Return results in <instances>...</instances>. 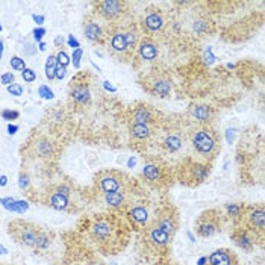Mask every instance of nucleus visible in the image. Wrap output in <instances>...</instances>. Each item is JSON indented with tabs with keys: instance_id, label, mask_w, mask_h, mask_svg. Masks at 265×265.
Listing matches in <instances>:
<instances>
[{
	"instance_id": "obj_1",
	"label": "nucleus",
	"mask_w": 265,
	"mask_h": 265,
	"mask_svg": "<svg viewBox=\"0 0 265 265\" xmlns=\"http://www.w3.org/2000/svg\"><path fill=\"white\" fill-rule=\"evenodd\" d=\"M124 226L120 220H117L114 215H100L93 220L90 224V237L93 241L99 244V247L106 248L108 252H114L115 248H123L120 244V235L123 233Z\"/></svg>"
},
{
	"instance_id": "obj_2",
	"label": "nucleus",
	"mask_w": 265,
	"mask_h": 265,
	"mask_svg": "<svg viewBox=\"0 0 265 265\" xmlns=\"http://www.w3.org/2000/svg\"><path fill=\"white\" fill-rule=\"evenodd\" d=\"M127 14L129 3L126 0H100L94 3V16L109 27L123 26Z\"/></svg>"
},
{
	"instance_id": "obj_3",
	"label": "nucleus",
	"mask_w": 265,
	"mask_h": 265,
	"mask_svg": "<svg viewBox=\"0 0 265 265\" xmlns=\"http://www.w3.org/2000/svg\"><path fill=\"white\" fill-rule=\"evenodd\" d=\"M191 141H193L194 150L208 159H214L220 152V147H222L218 132L212 129L209 124H203L199 129H196L193 132Z\"/></svg>"
},
{
	"instance_id": "obj_4",
	"label": "nucleus",
	"mask_w": 265,
	"mask_h": 265,
	"mask_svg": "<svg viewBox=\"0 0 265 265\" xmlns=\"http://www.w3.org/2000/svg\"><path fill=\"white\" fill-rule=\"evenodd\" d=\"M224 227V215L220 209H206L203 211L194 224V230L200 238H211L220 233Z\"/></svg>"
},
{
	"instance_id": "obj_5",
	"label": "nucleus",
	"mask_w": 265,
	"mask_h": 265,
	"mask_svg": "<svg viewBox=\"0 0 265 265\" xmlns=\"http://www.w3.org/2000/svg\"><path fill=\"white\" fill-rule=\"evenodd\" d=\"M94 183H96V188L100 191V194L105 196V194L115 193V191L127 188L130 181L124 173L119 170H102L96 174Z\"/></svg>"
},
{
	"instance_id": "obj_6",
	"label": "nucleus",
	"mask_w": 265,
	"mask_h": 265,
	"mask_svg": "<svg viewBox=\"0 0 265 265\" xmlns=\"http://www.w3.org/2000/svg\"><path fill=\"white\" fill-rule=\"evenodd\" d=\"M141 86L145 90V93H149L159 99H165L171 94L173 82L167 73L153 71L141 79Z\"/></svg>"
},
{
	"instance_id": "obj_7",
	"label": "nucleus",
	"mask_w": 265,
	"mask_h": 265,
	"mask_svg": "<svg viewBox=\"0 0 265 265\" xmlns=\"http://www.w3.org/2000/svg\"><path fill=\"white\" fill-rule=\"evenodd\" d=\"M41 227L35 226L34 223L23 222V220H14L8 224V233L9 237L17 244L23 247H35L37 235Z\"/></svg>"
},
{
	"instance_id": "obj_8",
	"label": "nucleus",
	"mask_w": 265,
	"mask_h": 265,
	"mask_svg": "<svg viewBox=\"0 0 265 265\" xmlns=\"http://www.w3.org/2000/svg\"><path fill=\"white\" fill-rule=\"evenodd\" d=\"M181 176L179 179L183 185L186 186H197L200 183H203L209 176V165L199 163V161H193L188 159L181 165Z\"/></svg>"
},
{
	"instance_id": "obj_9",
	"label": "nucleus",
	"mask_w": 265,
	"mask_h": 265,
	"mask_svg": "<svg viewBox=\"0 0 265 265\" xmlns=\"http://www.w3.org/2000/svg\"><path fill=\"white\" fill-rule=\"evenodd\" d=\"M91 76L86 75V73H82V75H78L71 79L70 86H68V93H70V99L75 103L76 106L85 108L91 103Z\"/></svg>"
},
{
	"instance_id": "obj_10",
	"label": "nucleus",
	"mask_w": 265,
	"mask_h": 265,
	"mask_svg": "<svg viewBox=\"0 0 265 265\" xmlns=\"http://www.w3.org/2000/svg\"><path fill=\"white\" fill-rule=\"evenodd\" d=\"M241 224L252 232H255L258 237L264 240L265 232V209L264 204H244V212L241 220L237 223Z\"/></svg>"
},
{
	"instance_id": "obj_11",
	"label": "nucleus",
	"mask_w": 265,
	"mask_h": 265,
	"mask_svg": "<svg viewBox=\"0 0 265 265\" xmlns=\"http://www.w3.org/2000/svg\"><path fill=\"white\" fill-rule=\"evenodd\" d=\"M106 49L109 50V53L114 58H117V60L123 61V62L134 58V55L130 53V50L127 47V41L124 38V34L120 26L109 27L108 38H106Z\"/></svg>"
},
{
	"instance_id": "obj_12",
	"label": "nucleus",
	"mask_w": 265,
	"mask_h": 265,
	"mask_svg": "<svg viewBox=\"0 0 265 265\" xmlns=\"http://www.w3.org/2000/svg\"><path fill=\"white\" fill-rule=\"evenodd\" d=\"M143 240L147 247H150L155 252L163 253V255L168 252L170 244H171V237H168V235L163 229H159L155 223H150L149 226L143 229Z\"/></svg>"
},
{
	"instance_id": "obj_13",
	"label": "nucleus",
	"mask_w": 265,
	"mask_h": 265,
	"mask_svg": "<svg viewBox=\"0 0 265 265\" xmlns=\"http://www.w3.org/2000/svg\"><path fill=\"white\" fill-rule=\"evenodd\" d=\"M152 223H155L159 229H163L168 237H174L179 230V214L171 204H165L159 208L152 218Z\"/></svg>"
},
{
	"instance_id": "obj_14",
	"label": "nucleus",
	"mask_w": 265,
	"mask_h": 265,
	"mask_svg": "<svg viewBox=\"0 0 265 265\" xmlns=\"http://www.w3.org/2000/svg\"><path fill=\"white\" fill-rule=\"evenodd\" d=\"M108 32H109V26L102 24V20H99L94 14L86 16L83 19V35L90 42L106 46Z\"/></svg>"
},
{
	"instance_id": "obj_15",
	"label": "nucleus",
	"mask_w": 265,
	"mask_h": 265,
	"mask_svg": "<svg viewBox=\"0 0 265 265\" xmlns=\"http://www.w3.org/2000/svg\"><path fill=\"white\" fill-rule=\"evenodd\" d=\"M230 240L235 243V245L240 247L244 252L250 253L256 248L258 243L262 244V238L258 237L255 232H252L250 229L241 226V224H233V229L230 232Z\"/></svg>"
},
{
	"instance_id": "obj_16",
	"label": "nucleus",
	"mask_w": 265,
	"mask_h": 265,
	"mask_svg": "<svg viewBox=\"0 0 265 265\" xmlns=\"http://www.w3.org/2000/svg\"><path fill=\"white\" fill-rule=\"evenodd\" d=\"M165 27V17L161 9H150L144 14L140 23V31L144 37H153Z\"/></svg>"
},
{
	"instance_id": "obj_17",
	"label": "nucleus",
	"mask_w": 265,
	"mask_h": 265,
	"mask_svg": "<svg viewBox=\"0 0 265 265\" xmlns=\"http://www.w3.org/2000/svg\"><path fill=\"white\" fill-rule=\"evenodd\" d=\"M143 178L150 186H155V188L165 186L168 183V174H167L165 167L159 163H155V161H150V163L144 164Z\"/></svg>"
},
{
	"instance_id": "obj_18",
	"label": "nucleus",
	"mask_w": 265,
	"mask_h": 265,
	"mask_svg": "<svg viewBox=\"0 0 265 265\" xmlns=\"http://www.w3.org/2000/svg\"><path fill=\"white\" fill-rule=\"evenodd\" d=\"M127 120L129 124H147L152 126L156 123V112L150 105H145V103H137V105L130 106L127 111Z\"/></svg>"
},
{
	"instance_id": "obj_19",
	"label": "nucleus",
	"mask_w": 265,
	"mask_h": 265,
	"mask_svg": "<svg viewBox=\"0 0 265 265\" xmlns=\"http://www.w3.org/2000/svg\"><path fill=\"white\" fill-rule=\"evenodd\" d=\"M129 222L132 223L137 230H143L144 227H147L152 223V215L149 212V209L143 204H130L126 212Z\"/></svg>"
},
{
	"instance_id": "obj_20",
	"label": "nucleus",
	"mask_w": 265,
	"mask_h": 265,
	"mask_svg": "<svg viewBox=\"0 0 265 265\" xmlns=\"http://www.w3.org/2000/svg\"><path fill=\"white\" fill-rule=\"evenodd\" d=\"M135 55L140 58L143 62H153L159 56V47L158 42L152 37H141Z\"/></svg>"
},
{
	"instance_id": "obj_21",
	"label": "nucleus",
	"mask_w": 265,
	"mask_h": 265,
	"mask_svg": "<svg viewBox=\"0 0 265 265\" xmlns=\"http://www.w3.org/2000/svg\"><path fill=\"white\" fill-rule=\"evenodd\" d=\"M206 265H240V259L233 250L222 247V248L214 250L208 256Z\"/></svg>"
},
{
	"instance_id": "obj_22",
	"label": "nucleus",
	"mask_w": 265,
	"mask_h": 265,
	"mask_svg": "<svg viewBox=\"0 0 265 265\" xmlns=\"http://www.w3.org/2000/svg\"><path fill=\"white\" fill-rule=\"evenodd\" d=\"M103 200H105V203L109 206V208H114V209L123 208V206L130 204L129 189L124 188V189H120V191H115V193L105 194V196H103Z\"/></svg>"
},
{
	"instance_id": "obj_23",
	"label": "nucleus",
	"mask_w": 265,
	"mask_h": 265,
	"mask_svg": "<svg viewBox=\"0 0 265 265\" xmlns=\"http://www.w3.org/2000/svg\"><path fill=\"white\" fill-rule=\"evenodd\" d=\"M122 27V31L124 34V38L127 41V47L130 50L132 55H135V50H137V46H138V42L141 40V31H140V27L134 23H129L127 26H120Z\"/></svg>"
},
{
	"instance_id": "obj_24",
	"label": "nucleus",
	"mask_w": 265,
	"mask_h": 265,
	"mask_svg": "<svg viewBox=\"0 0 265 265\" xmlns=\"http://www.w3.org/2000/svg\"><path fill=\"white\" fill-rule=\"evenodd\" d=\"M47 206L55 211H67L70 208V196L58 193L53 188L47 193Z\"/></svg>"
},
{
	"instance_id": "obj_25",
	"label": "nucleus",
	"mask_w": 265,
	"mask_h": 265,
	"mask_svg": "<svg viewBox=\"0 0 265 265\" xmlns=\"http://www.w3.org/2000/svg\"><path fill=\"white\" fill-rule=\"evenodd\" d=\"M129 134L130 137L137 140V141H147L150 140L153 135V129L152 126H147V124H134L130 123L129 124Z\"/></svg>"
},
{
	"instance_id": "obj_26",
	"label": "nucleus",
	"mask_w": 265,
	"mask_h": 265,
	"mask_svg": "<svg viewBox=\"0 0 265 265\" xmlns=\"http://www.w3.org/2000/svg\"><path fill=\"white\" fill-rule=\"evenodd\" d=\"M35 152L41 158H50L55 153V144L47 137H40L35 141Z\"/></svg>"
},
{
	"instance_id": "obj_27",
	"label": "nucleus",
	"mask_w": 265,
	"mask_h": 265,
	"mask_svg": "<svg viewBox=\"0 0 265 265\" xmlns=\"http://www.w3.org/2000/svg\"><path fill=\"white\" fill-rule=\"evenodd\" d=\"M0 204L3 206L5 209L11 211V212H16V214H23L29 209V203L24 200H16L12 197H3L0 199Z\"/></svg>"
},
{
	"instance_id": "obj_28",
	"label": "nucleus",
	"mask_w": 265,
	"mask_h": 265,
	"mask_svg": "<svg viewBox=\"0 0 265 265\" xmlns=\"http://www.w3.org/2000/svg\"><path fill=\"white\" fill-rule=\"evenodd\" d=\"M191 114H193V117L199 123L208 124L209 120L212 119V108L208 106V105H197V106L193 108Z\"/></svg>"
},
{
	"instance_id": "obj_29",
	"label": "nucleus",
	"mask_w": 265,
	"mask_h": 265,
	"mask_svg": "<svg viewBox=\"0 0 265 265\" xmlns=\"http://www.w3.org/2000/svg\"><path fill=\"white\" fill-rule=\"evenodd\" d=\"M224 212H226V217H229L233 224H237L241 217H243V212H244V204L241 203H226L224 204Z\"/></svg>"
},
{
	"instance_id": "obj_30",
	"label": "nucleus",
	"mask_w": 265,
	"mask_h": 265,
	"mask_svg": "<svg viewBox=\"0 0 265 265\" xmlns=\"http://www.w3.org/2000/svg\"><path fill=\"white\" fill-rule=\"evenodd\" d=\"M163 147H164V150H167L170 153L178 152V150L182 149V138L179 135H176V134H171L164 140Z\"/></svg>"
},
{
	"instance_id": "obj_31",
	"label": "nucleus",
	"mask_w": 265,
	"mask_h": 265,
	"mask_svg": "<svg viewBox=\"0 0 265 265\" xmlns=\"http://www.w3.org/2000/svg\"><path fill=\"white\" fill-rule=\"evenodd\" d=\"M52 235L46 230L40 229L38 235H37V241H35V247L37 250H47L52 245Z\"/></svg>"
},
{
	"instance_id": "obj_32",
	"label": "nucleus",
	"mask_w": 265,
	"mask_h": 265,
	"mask_svg": "<svg viewBox=\"0 0 265 265\" xmlns=\"http://www.w3.org/2000/svg\"><path fill=\"white\" fill-rule=\"evenodd\" d=\"M56 67H58V62H56V58L55 55H50L46 61V65H44V75L49 81H53L55 79V71H56Z\"/></svg>"
},
{
	"instance_id": "obj_33",
	"label": "nucleus",
	"mask_w": 265,
	"mask_h": 265,
	"mask_svg": "<svg viewBox=\"0 0 265 265\" xmlns=\"http://www.w3.org/2000/svg\"><path fill=\"white\" fill-rule=\"evenodd\" d=\"M55 58H56V62H58V65H62V67H68V64L71 62V58H70V55L64 50V49H61L60 52H58L56 55H55Z\"/></svg>"
},
{
	"instance_id": "obj_34",
	"label": "nucleus",
	"mask_w": 265,
	"mask_h": 265,
	"mask_svg": "<svg viewBox=\"0 0 265 265\" xmlns=\"http://www.w3.org/2000/svg\"><path fill=\"white\" fill-rule=\"evenodd\" d=\"M9 65L14 71H23L26 68V62L23 58L20 56H12L11 58V61H9Z\"/></svg>"
},
{
	"instance_id": "obj_35",
	"label": "nucleus",
	"mask_w": 265,
	"mask_h": 265,
	"mask_svg": "<svg viewBox=\"0 0 265 265\" xmlns=\"http://www.w3.org/2000/svg\"><path fill=\"white\" fill-rule=\"evenodd\" d=\"M38 96H40L42 100H52V99L55 97L53 91L50 90L47 85H40V86H38Z\"/></svg>"
},
{
	"instance_id": "obj_36",
	"label": "nucleus",
	"mask_w": 265,
	"mask_h": 265,
	"mask_svg": "<svg viewBox=\"0 0 265 265\" xmlns=\"http://www.w3.org/2000/svg\"><path fill=\"white\" fill-rule=\"evenodd\" d=\"M19 186H20V189H23V191H26L29 186H31V176H29V173L21 171V173L19 174Z\"/></svg>"
},
{
	"instance_id": "obj_37",
	"label": "nucleus",
	"mask_w": 265,
	"mask_h": 265,
	"mask_svg": "<svg viewBox=\"0 0 265 265\" xmlns=\"http://www.w3.org/2000/svg\"><path fill=\"white\" fill-rule=\"evenodd\" d=\"M211 23H208L206 20H197L194 24H193V29H194V32H197V34H200V35H203V34H206L209 31L208 29V26H209Z\"/></svg>"
},
{
	"instance_id": "obj_38",
	"label": "nucleus",
	"mask_w": 265,
	"mask_h": 265,
	"mask_svg": "<svg viewBox=\"0 0 265 265\" xmlns=\"http://www.w3.org/2000/svg\"><path fill=\"white\" fill-rule=\"evenodd\" d=\"M21 78H23V81L26 82V83H32V82H35L37 81V73L32 70V68H24L23 71H21Z\"/></svg>"
},
{
	"instance_id": "obj_39",
	"label": "nucleus",
	"mask_w": 265,
	"mask_h": 265,
	"mask_svg": "<svg viewBox=\"0 0 265 265\" xmlns=\"http://www.w3.org/2000/svg\"><path fill=\"white\" fill-rule=\"evenodd\" d=\"M0 115H2V119L6 120V122H12V120H17L20 117V112L16 111V109H3L2 112H0Z\"/></svg>"
},
{
	"instance_id": "obj_40",
	"label": "nucleus",
	"mask_w": 265,
	"mask_h": 265,
	"mask_svg": "<svg viewBox=\"0 0 265 265\" xmlns=\"http://www.w3.org/2000/svg\"><path fill=\"white\" fill-rule=\"evenodd\" d=\"M6 91L11 94V96H14V97H20L21 94H23V86L20 85V83H11V85H8L6 86Z\"/></svg>"
},
{
	"instance_id": "obj_41",
	"label": "nucleus",
	"mask_w": 265,
	"mask_h": 265,
	"mask_svg": "<svg viewBox=\"0 0 265 265\" xmlns=\"http://www.w3.org/2000/svg\"><path fill=\"white\" fill-rule=\"evenodd\" d=\"M83 56V50L79 47L76 50H73V56H71V60H73V65H75V68H79L81 67V58Z\"/></svg>"
},
{
	"instance_id": "obj_42",
	"label": "nucleus",
	"mask_w": 265,
	"mask_h": 265,
	"mask_svg": "<svg viewBox=\"0 0 265 265\" xmlns=\"http://www.w3.org/2000/svg\"><path fill=\"white\" fill-rule=\"evenodd\" d=\"M0 82H2L3 85H11V83H14L16 82V76H14V73H11V71H6V73H3L2 76H0Z\"/></svg>"
},
{
	"instance_id": "obj_43",
	"label": "nucleus",
	"mask_w": 265,
	"mask_h": 265,
	"mask_svg": "<svg viewBox=\"0 0 265 265\" xmlns=\"http://www.w3.org/2000/svg\"><path fill=\"white\" fill-rule=\"evenodd\" d=\"M44 35H46V29H44V27H35L32 31V37H34V40L37 42H41Z\"/></svg>"
},
{
	"instance_id": "obj_44",
	"label": "nucleus",
	"mask_w": 265,
	"mask_h": 265,
	"mask_svg": "<svg viewBox=\"0 0 265 265\" xmlns=\"http://www.w3.org/2000/svg\"><path fill=\"white\" fill-rule=\"evenodd\" d=\"M67 75V67H62V65H58L56 67V71H55V79L58 81H62Z\"/></svg>"
},
{
	"instance_id": "obj_45",
	"label": "nucleus",
	"mask_w": 265,
	"mask_h": 265,
	"mask_svg": "<svg viewBox=\"0 0 265 265\" xmlns=\"http://www.w3.org/2000/svg\"><path fill=\"white\" fill-rule=\"evenodd\" d=\"M67 44H68V47H71L73 50H76V49H79L81 47V44H79V41L73 37V35H68V38H67Z\"/></svg>"
},
{
	"instance_id": "obj_46",
	"label": "nucleus",
	"mask_w": 265,
	"mask_h": 265,
	"mask_svg": "<svg viewBox=\"0 0 265 265\" xmlns=\"http://www.w3.org/2000/svg\"><path fill=\"white\" fill-rule=\"evenodd\" d=\"M52 115H53V117H52L53 122H56V123H61V122L64 120V114H62L61 111H55Z\"/></svg>"
},
{
	"instance_id": "obj_47",
	"label": "nucleus",
	"mask_w": 265,
	"mask_h": 265,
	"mask_svg": "<svg viewBox=\"0 0 265 265\" xmlns=\"http://www.w3.org/2000/svg\"><path fill=\"white\" fill-rule=\"evenodd\" d=\"M32 20H34L38 26H41L44 21H46V17H44V16H37V14H34V16H32Z\"/></svg>"
},
{
	"instance_id": "obj_48",
	"label": "nucleus",
	"mask_w": 265,
	"mask_h": 265,
	"mask_svg": "<svg viewBox=\"0 0 265 265\" xmlns=\"http://www.w3.org/2000/svg\"><path fill=\"white\" fill-rule=\"evenodd\" d=\"M17 130H19V126H17V124H8V134H9V135L17 134Z\"/></svg>"
},
{
	"instance_id": "obj_49",
	"label": "nucleus",
	"mask_w": 265,
	"mask_h": 265,
	"mask_svg": "<svg viewBox=\"0 0 265 265\" xmlns=\"http://www.w3.org/2000/svg\"><path fill=\"white\" fill-rule=\"evenodd\" d=\"M31 47H32V44H26L24 52H26L27 55H34V53L37 52V47H34V49H31Z\"/></svg>"
},
{
	"instance_id": "obj_50",
	"label": "nucleus",
	"mask_w": 265,
	"mask_h": 265,
	"mask_svg": "<svg viewBox=\"0 0 265 265\" xmlns=\"http://www.w3.org/2000/svg\"><path fill=\"white\" fill-rule=\"evenodd\" d=\"M103 86H105V90L106 91H111V93H115L117 90H115V86H112L109 82H103Z\"/></svg>"
},
{
	"instance_id": "obj_51",
	"label": "nucleus",
	"mask_w": 265,
	"mask_h": 265,
	"mask_svg": "<svg viewBox=\"0 0 265 265\" xmlns=\"http://www.w3.org/2000/svg\"><path fill=\"white\" fill-rule=\"evenodd\" d=\"M55 44L58 47H62V44H64V38L61 37V35H58L56 38H55Z\"/></svg>"
},
{
	"instance_id": "obj_52",
	"label": "nucleus",
	"mask_w": 265,
	"mask_h": 265,
	"mask_svg": "<svg viewBox=\"0 0 265 265\" xmlns=\"http://www.w3.org/2000/svg\"><path fill=\"white\" fill-rule=\"evenodd\" d=\"M8 183V178L3 174V176H0V186H6Z\"/></svg>"
},
{
	"instance_id": "obj_53",
	"label": "nucleus",
	"mask_w": 265,
	"mask_h": 265,
	"mask_svg": "<svg viewBox=\"0 0 265 265\" xmlns=\"http://www.w3.org/2000/svg\"><path fill=\"white\" fill-rule=\"evenodd\" d=\"M38 50H40V52H44V50H46V42H42V41H41V42L38 44Z\"/></svg>"
},
{
	"instance_id": "obj_54",
	"label": "nucleus",
	"mask_w": 265,
	"mask_h": 265,
	"mask_svg": "<svg viewBox=\"0 0 265 265\" xmlns=\"http://www.w3.org/2000/svg\"><path fill=\"white\" fill-rule=\"evenodd\" d=\"M3 41L2 40H0V60H2V56H3Z\"/></svg>"
},
{
	"instance_id": "obj_55",
	"label": "nucleus",
	"mask_w": 265,
	"mask_h": 265,
	"mask_svg": "<svg viewBox=\"0 0 265 265\" xmlns=\"http://www.w3.org/2000/svg\"><path fill=\"white\" fill-rule=\"evenodd\" d=\"M6 253H8V250L2 244H0V255H6Z\"/></svg>"
},
{
	"instance_id": "obj_56",
	"label": "nucleus",
	"mask_w": 265,
	"mask_h": 265,
	"mask_svg": "<svg viewBox=\"0 0 265 265\" xmlns=\"http://www.w3.org/2000/svg\"><path fill=\"white\" fill-rule=\"evenodd\" d=\"M206 261H208V258H202V259L199 261V265H206Z\"/></svg>"
},
{
	"instance_id": "obj_57",
	"label": "nucleus",
	"mask_w": 265,
	"mask_h": 265,
	"mask_svg": "<svg viewBox=\"0 0 265 265\" xmlns=\"http://www.w3.org/2000/svg\"><path fill=\"white\" fill-rule=\"evenodd\" d=\"M132 165H135V159H130V161H129V167H132Z\"/></svg>"
},
{
	"instance_id": "obj_58",
	"label": "nucleus",
	"mask_w": 265,
	"mask_h": 265,
	"mask_svg": "<svg viewBox=\"0 0 265 265\" xmlns=\"http://www.w3.org/2000/svg\"><path fill=\"white\" fill-rule=\"evenodd\" d=\"M0 32H2V24H0Z\"/></svg>"
},
{
	"instance_id": "obj_59",
	"label": "nucleus",
	"mask_w": 265,
	"mask_h": 265,
	"mask_svg": "<svg viewBox=\"0 0 265 265\" xmlns=\"http://www.w3.org/2000/svg\"><path fill=\"white\" fill-rule=\"evenodd\" d=\"M167 265H176V264H167Z\"/></svg>"
}]
</instances>
